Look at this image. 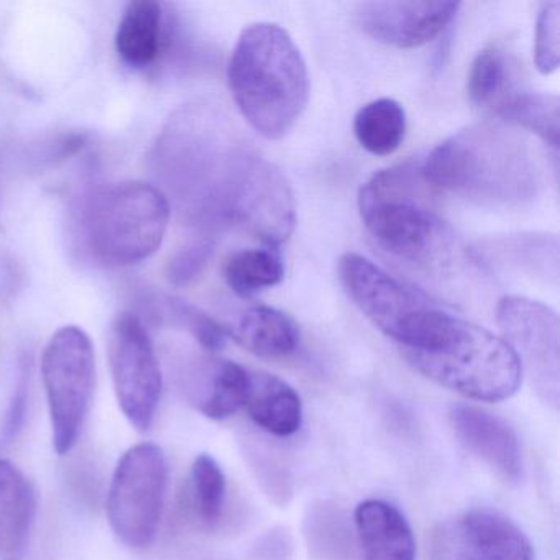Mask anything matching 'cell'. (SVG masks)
<instances>
[{"mask_svg":"<svg viewBox=\"0 0 560 560\" xmlns=\"http://www.w3.org/2000/svg\"><path fill=\"white\" fill-rule=\"evenodd\" d=\"M155 172L196 228L237 225L245 196L265 162L218 110L189 106L163 129Z\"/></svg>","mask_w":560,"mask_h":560,"instance_id":"1","label":"cell"},{"mask_svg":"<svg viewBox=\"0 0 560 560\" xmlns=\"http://www.w3.org/2000/svg\"><path fill=\"white\" fill-rule=\"evenodd\" d=\"M229 88L244 119L268 140L290 133L310 101L300 48L277 24L248 25L229 61Z\"/></svg>","mask_w":560,"mask_h":560,"instance_id":"2","label":"cell"},{"mask_svg":"<svg viewBox=\"0 0 560 560\" xmlns=\"http://www.w3.org/2000/svg\"><path fill=\"white\" fill-rule=\"evenodd\" d=\"M422 172L432 186L501 206L533 201L542 176L529 142L497 124H477L448 137L432 150Z\"/></svg>","mask_w":560,"mask_h":560,"instance_id":"3","label":"cell"},{"mask_svg":"<svg viewBox=\"0 0 560 560\" xmlns=\"http://www.w3.org/2000/svg\"><path fill=\"white\" fill-rule=\"evenodd\" d=\"M170 218L172 206L162 189L145 182L116 183L88 196L81 235L101 264L130 267L162 247Z\"/></svg>","mask_w":560,"mask_h":560,"instance_id":"4","label":"cell"},{"mask_svg":"<svg viewBox=\"0 0 560 560\" xmlns=\"http://www.w3.org/2000/svg\"><path fill=\"white\" fill-rule=\"evenodd\" d=\"M425 378L477 401L511 398L523 382L520 360L501 337L452 317L438 346L421 352H402Z\"/></svg>","mask_w":560,"mask_h":560,"instance_id":"5","label":"cell"},{"mask_svg":"<svg viewBox=\"0 0 560 560\" xmlns=\"http://www.w3.org/2000/svg\"><path fill=\"white\" fill-rule=\"evenodd\" d=\"M422 166L375 173L359 192V211L380 247L405 260H428L438 250L442 224Z\"/></svg>","mask_w":560,"mask_h":560,"instance_id":"6","label":"cell"},{"mask_svg":"<svg viewBox=\"0 0 560 560\" xmlns=\"http://www.w3.org/2000/svg\"><path fill=\"white\" fill-rule=\"evenodd\" d=\"M339 275L363 316L395 340L401 352L432 349L454 317L428 294L402 283L362 255H343Z\"/></svg>","mask_w":560,"mask_h":560,"instance_id":"7","label":"cell"},{"mask_svg":"<svg viewBox=\"0 0 560 560\" xmlns=\"http://www.w3.org/2000/svg\"><path fill=\"white\" fill-rule=\"evenodd\" d=\"M42 376L50 409L54 447L65 455L77 445L93 401L96 357L91 337L78 326L57 330L45 347Z\"/></svg>","mask_w":560,"mask_h":560,"instance_id":"8","label":"cell"},{"mask_svg":"<svg viewBox=\"0 0 560 560\" xmlns=\"http://www.w3.org/2000/svg\"><path fill=\"white\" fill-rule=\"evenodd\" d=\"M168 481L165 452L153 442L129 448L117 464L107 516L116 536L132 549H145L155 540Z\"/></svg>","mask_w":560,"mask_h":560,"instance_id":"9","label":"cell"},{"mask_svg":"<svg viewBox=\"0 0 560 560\" xmlns=\"http://www.w3.org/2000/svg\"><path fill=\"white\" fill-rule=\"evenodd\" d=\"M501 339L520 360L537 398L552 409L560 402V326L556 311L524 296L501 298L497 307Z\"/></svg>","mask_w":560,"mask_h":560,"instance_id":"10","label":"cell"},{"mask_svg":"<svg viewBox=\"0 0 560 560\" xmlns=\"http://www.w3.org/2000/svg\"><path fill=\"white\" fill-rule=\"evenodd\" d=\"M109 360L120 409L133 428L149 431L162 398L163 378L152 337L137 314L124 311L114 319Z\"/></svg>","mask_w":560,"mask_h":560,"instance_id":"11","label":"cell"},{"mask_svg":"<svg viewBox=\"0 0 560 560\" xmlns=\"http://www.w3.org/2000/svg\"><path fill=\"white\" fill-rule=\"evenodd\" d=\"M432 560H534L526 534L500 511H465L435 527Z\"/></svg>","mask_w":560,"mask_h":560,"instance_id":"12","label":"cell"},{"mask_svg":"<svg viewBox=\"0 0 560 560\" xmlns=\"http://www.w3.org/2000/svg\"><path fill=\"white\" fill-rule=\"evenodd\" d=\"M458 2H365L357 19L366 35L396 48L434 40L457 15Z\"/></svg>","mask_w":560,"mask_h":560,"instance_id":"13","label":"cell"},{"mask_svg":"<svg viewBox=\"0 0 560 560\" xmlns=\"http://www.w3.org/2000/svg\"><path fill=\"white\" fill-rule=\"evenodd\" d=\"M451 422L465 448L490 465L506 480H517L523 474L520 439L510 424L477 406L454 405Z\"/></svg>","mask_w":560,"mask_h":560,"instance_id":"14","label":"cell"},{"mask_svg":"<svg viewBox=\"0 0 560 560\" xmlns=\"http://www.w3.org/2000/svg\"><path fill=\"white\" fill-rule=\"evenodd\" d=\"M252 370L231 360H206L185 375V393L206 418L222 421L237 415L247 401Z\"/></svg>","mask_w":560,"mask_h":560,"instance_id":"15","label":"cell"},{"mask_svg":"<svg viewBox=\"0 0 560 560\" xmlns=\"http://www.w3.org/2000/svg\"><path fill=\"white\" fill-rule=\"evenodd\" d=\"M359 560H416V539L405 514L383 500H366L353 514Z\"/></svg>","mask_w":560,"mask_h":560,"instance_id":"16","label":"cell"},{"mask_svg":"<svg viewBox=\"0 0 560 560\" xmlns=\"http://www.w3.org/2000/svg\"><path fill=\"white\" fill-rule=\"evenodd\" d=\"M37 511L34 483L18 465L0 458V553L14 557L25 549Z\"/></svg>","mask_w":560,"mask_h":560,"instance_id":"17","label":"cell"},{"mask_svg":"<svg viewBox=\"0 0 560 560\" xmlns=\"http://www.w3.org/2000/svg\"><path fill=\"white\" fill-rule=\"evenodd\" d=\"M166 37L163 5L155 0H133L120 19L116 51L127 67L147 70L162 57Z\"/></svg>","mask_w":560,"mask_h":560,"instance_id":"18","label":"cell"},{"mask_svg":"<svg viewBox=\"0 0 560 560\" xmlns=\"http://www.w3.org/2000/svg\"><path fill=\"white\" fill-rule=\"evenodd\" d=\"M245 409L255 424L278 438H288L303 424V402L293 386L267 372H250Z\"/></svg>","mask_w":560,"mask_h":560,"instance_id":"19","label":"cell"},{"mask_svg":"<svg viewBox=\"0 0 560 560\" xmlns=\"http://www.w3.org/2000/svg\"><path fill=\"white\" fill-rule=\"evenodd\" d=\"M229 336L260 359L291 355L301 339L300 327L293 317L268 306L245 311L234 329H229Z\"/></svg>","mask_w":560,"mask_h":560,"instance_id":"20","label":"cell"},{"mask_svg":"<svg viewBox=\"0 0 560 560\" xmlns=\"http://www.w3.org/2000/svg\"><path fill=\"white\" fill-rule=\"evenodd\" d=\"M353 132L366 152L376 156L392 155L405 140V109L388 97L372 101L357 114Z\"/></svg>","mask_w":560,"mask_h":560,"instance_id":"21","label":"cell"},{"mask_svg":"<svg viewBox=\"0 0 560 560\" xmlns=\"http://www.w3.org/2000/svg\"><path fill=\"white\" fill-rule=\"evenodd\" d=\"M224 278L237 296H254L258 291L277 287L283 281V257L275 247L237 252L225 261Z\"/></svg>","mask_w":560,"mask_h":560,"instance_id":"22","label":"cell"},{"mask_svg":"<svg viewBox=\"0 0 560 560\" xmlns=\"http://www.w3.org/2000/svg\"><path fill=\"white\" fill-rule=\"evenodd\" d=\"M498 116L513 126L536 133L547 145L559 150L560 103L550 94L516 91L498 110Z\"/></svg>","mask_w":560,"mask_h":560,"instance_id":"23","label":"cell"},{"mask_svg":"<svg viewBox=\"0 0 560 560\" xmlns=\"http://www.w3.org/2000/svg\"><path fill=\"white\" fill-rule=\"evenodd\" d=\"M510 63L503 51L498 48H487L480 51L471 63L468 73V96L475 106L493 110L500 107L516 93L511 83Z\"/></svg>","mask_w":560,"mask_h":560,"instance_id":"24","label":"cell"},{"mask_svg":"<svg viewBox=\"0 0 560 560\" xmlns=\"http://www.w3.org/2000/svg\"><path fill=\"white\" fill-rule=\"evenodd\" d=\"M156 317L172 324V326L188 330L209 352H219V350L224 349L229 337H231L228 327L212 319L209 314H206L199 307L192 306L186 301L176 300V298H163L160 301Z\"/></svg>","mask_w":560,"mask_h":560,"instance_id":"25","label":"cell"},{"mask_svg":"<svg viewBox=\"0 0 560 560\" xmlns=\"http://www.w3.org/2000/svg\"><path fill=\"white\" fill-rule=\"evenodd\" d=\"M225 475L211 455L196 458L191 468L192 504L202 523L215 524L224 510Z\"/></svg>","mask_w":560,"mask_h":560,"instance_id":"26","label":"cell"},{"mask_svg":"<svg viewBox=\"0 0 560 560\" xmlns=\"http://www.w3.org/2000/svg\"><path fill=\"white\" fill-rule=\"evenodd\" d=\"M559 38L560 4L544 2L537 14L536 45H534V63L539 73L550 74L559 68Z\"/></svg>","mask_w":560,"mask_h":560,"instance_id":"27","label":"cell"},{"mask_svg":"<svg viewBox=\"0 0 560 560\" xmlns=\"http://www.w3.org/2000/svg\"><path fill=\"white\" fill-rule=\"evenodd\" d=\"M212 255H214V245L211 242H196V244L182 248L170 260L168 268H166L170 283L178 288L188 287L201 277Z\"/></svg>","mask_w":560,"mask_h":560,"instance_id":"28","label":"cell"},{"mask_svg":"<svg viewBox=\"0 0 560 560\" xmlns=\"http://www.w3.org/2000/svg\"><path fill=\"white\" fill-rule=\"evenodd\" d=\"M28 406V372L22 369L21 378L15 386L12 395L11 405H9L8 416H5L4 429H2V444H9L18 438L21 429L24 428L25 418H27Z\"/></svg>","mask_w":560,"mask_h":560,"instance_id":"29","label":"cell"}]
</instances>
